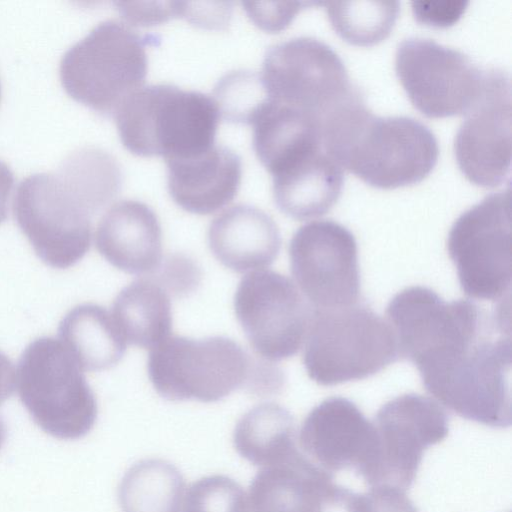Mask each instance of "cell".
Segmentation results:
<instances>
[{
    "mask_svg": "<svg viewBox=\"0 0 512 512\" xmlns=\"http://www.w3.org/2000/svg\"><path fill=\"white\" fill-rule=\"evenodd\" d=\"M304 342L306 372L322 386L373 376L400 358L391 325L358 303L313 308Z\"/></svg>",
    "mask_w": 512,
    "mask_h": 512,
    "instance_id": "5",
    "label": "cell"
},
{
    "mask_svg": "<svg viewBox=\"0 0 512 512\" xmlns=\"http://www.w3.org/2000/svg\"><path fill=\"white\" fill-rule=\"evenodd\" d=\"M111 165L80 150L52 173H35L19 184L15 220L36 255L48 266L67 269L88 252L92 218L119 192Z\"/></svg>",
    "mask_w": 512,
    "mask_h": 512,
    "instance_id": "1",
    "label": "cell"
},
{
    "mask_svg": "<svg viewBox=\"0 0 512 512\" xmlns=\"http://www.w3.org/2000/svg\"><path fill=\"white\" fill-rule=\"evenodd\" d=\"M95 245L107 262L128 274H153L163 260L157 215L136 200L119 201L106 211L96 229Z\"/></svg>",
    "mask_w": 512,
    "mask_h": 512,
    "instance_id": "18",
    "label": "cell"
},
{
    "mask_svg": "<svg viewBox=\"0 0 512 512\" xmlns=\"http://www.w3.org/2000/svg\"><path fill=\"white\" fill-rule=\"evenodd\" d=\"M16 383L12 361L0 351V406L11 397Z\"/></svg>",
    "mask_w": 512,
    "mask_h": 512,
    "instance_id": "37",
    "label": "cell"
},
{
    "mask_svg": "<svg viewBox=\"0 0 512 512\" xmlns=\"http://www.w3.org/2000/svg\"><path fill=\"white\" fill-rule=\"evenodd\" d=\"M318 2H242L249 18L262 30L278 32L285 29L303 8Z\"/></svg>",
    "mask_w": 512,
    "mask_h": 512,
    "instance_id": "31",
    "label": "cell"
},
{
    "mask_svg": "<svg viewBox=\"0 0 512 512\" xmlns=\"http://www.w3.org/2000/svg\"><path fill=\"white\" fill-rule=\"evenodd\" d=\"M185 481L179 470L162 459L131 466L118 489L122 512H181Z\"/></svg>",
    "mask_w": 512,
    "mask_h": 512,
    "instance_id": "27",
    "label": "cell"
},
{
    "mask_svg": "<svg viewBox=\"0 0 512 512\" xmlns=\"http://www.w3.org/2000/svg\"><path fill=\"white\" fill-rule=\"evenodd\" d=\"M447 249L468 297L510 299V190L490 193L464 211L449 231Z\"/></svg>",
    "mask_w": 512,
    "mask_h": 512,
    "instance_id": "11",
    "label": "cell"
},
{
    "mask_svg": "<svg viewBox=\"0 0 512 512\" xmlns=\"http://www.w3.org/2000/svg\"><path fill=\"white\" fill-rule=\"evenodd\" d=\"M208 244L216 259L237 273L270 266L281 249V235L274 220L263 210L238 204L213 219Z\"/></svg>",
    "mask_w": 512,
    "mask_h": 512,
    "instance_id": "20",
    "label": "cell"
},
{
    "mask_svg": "<svg viewBox=\"0 0 512 512\" xmlns=\"http://www.w3.org/2000/svg\"><path fill=\"white\" fill-rule=\"evenodd\" d=\"M0 96H1V86H0Z\"/></svg>",
    "mask_w": 512,
    "mask_h": 512,
    "instance_id": "39",
    "label": "cell"
},
{
    "mask_svg": "<svg viewBox=\"0 0 512 512\" xmlns=\"http://www.w3.org/2000/svg\"><path fill=\"white\" fill-rule=\"evenodd\" d=\"M367 494L370 512H419L405 491L373 487Z\"/></svg>",
    "mask_w": 512,
    "mask_h": 512,
    "instance_id": "35",
    "label": "cell"
},
{
    "mask_svg": "<svg viewBox=\"0 0 512 512\" xmlns=\"http://www.w3.org/2000/svg\"><path fill=\"white\" fill-rule=\"evenodd\" d=\"M312 309L291 279L267 269L246 274L234 295L236 318L255 353L266 361L297 354Z\"/></svg>",
    "mask_w": 512,
    "mask_h": 512,
    "instance_id": "14",
    "label": "cell"
},
{
    "mask_svg": "<svg viewBox=\"0 0 512 512\" xmlns=\"http://www.w3.org/2000/svg\"><path fill=\"white\" fill-rule=\"evenodd\" d=\"M322 141L342 168L383 189L420 182L439 156L437 138L427 125L408 116H377L363 96L323 122Z\"/></svg>",
    "mask_w": 512,
    "mask_h": 512,
    "instance_id": "2",
    "label": "cell"
},
{
    "mask_svg": "<svg viewBox=\"0 0 512 512\" xmlns=\"http://www.w3.org/2000/svg\"><path fill=\"white\" fill-rule=\"evenodd\" d=\"M299 442L309 459L325 471L351 468L360 475L372 456L375 429L355 403L330 397L306 416Z\"/></svg>",
    "mask_w": 512,
    "mask_h": 512,
    "instance_id": "17",
    "label": "cell"
},
{
    "mask_svg": "<svg viewBox=\"0 0 512 512\" xmlns=\"http://www.w3.org/2000/svg\"><path fill=\"white\" fill-rule=\"evenodd\" d=\"M260 76L269 99L316 116L321 126L336 109L361 94L338 53L310 36L271 46Z\"/></svg>",
    "mask_w": 512,
    "mask_h": 512,
    "instance_id": "10",
    "label": "cell"
},
{
    "mask_svg": "<svg viewBox=\"0 0 512 512\" xmlns=\"http://www.w3.org/2000/svg\"><path fill=\"white\" fill-rule=\"evenodd\" d=\"M334 30L349 43L370 46L391 32L400 10L399 1H326Z\"/></svg>",
    "mask_w": 512,
    "mask_h": 512,
    "instance_id": "28",
    "label": "cell"
},
{
    "mask_svg": "<svg viewBox=\"0 0 512 512\" xmlns=\"http://www.w3.org/2000/svg\"><path fill=\"white\" fill-rule=\"evenodd\" d=\"M123 146L142 156L186 158L215 145L220 119L214 99L170 84L141 87L114 115Z\"/></svg>",
    "mask_w": 512,
    "mask_h": 512,
    "instance_id": "3",
    "label": "cell"
},
{
    "mask_svg": "<svg viewBox=\"0 0 512 512\" xmlns=\"http://www.w3.org/2000/svg\"><path fill=\"white\" fill-rule=\"evenodd\" d=\"M123 18L133 25L151 26L180 16L179 2H115Z\"/></svg>",
    "mask_w": 512,
    "mask_h": 512,
    "instance_id": "33",
    "label": "cell"
},
{
    "mask_svg": "<svg viewBox=\"0 0 512 512\" xmlns=\"http://www.w3.org/2000/svg\"><path fill=\"white\" fill-rule=\"evenodd\" d=\"M511 120L510 76L488 69L483 93L465 114L454 139L457 164L476 185L510 182Z\"/></svg>",
    "mask_w": 512,
    "mask_h": 512,
    "instance_id": "16",
    "label": "cell"
},
{
    "mask_svg": "<svg viewBox=\"0 0 512 512\" xmlns=\"http://www.w3.org/2000/svg\"><path fill=\"white\" fill-rule=\"evenodd\" d=\"M6 426L3 419L0 417V449L2 448L6 439Z\"/></svg>",
    "mask_w": 512,
    "mask_h": 512,
    "instance_id": "38",
    "label": "cell"
},
{
    "mask_svg": "<svg viewBox=\"0 0 512 512\" xmlns=\"http://www.w3.org/2000/svg\"><path fill=\"white\" fill-rule=\"evenodd\" d=\"M333 482L329 473L296 449L289 456L264 466L251 481L249 512H319Z\"/></svg>",
    "mask_w": 512,
    "mask_h": 512,
    "instance_id": "21",
    "label": "cell"
},
{
    "mask_svg": "<svg viewBox=\"0 0 512 512\" xmlns=\"http://www.w3.org/2000/svg\"><path fill=\"white\" fill-rule=\"evenodd\" d=\"M111 315L128 344L153 349L170 337L171 300L153 278H141L124 287L113 302Z\"/></svg>",
    "mask_w": 512,
    "mask_h": 512,
    "instance_id": "24",
    "label": "cell"
},
{
    "mask_svg": "<svg viewBox=\"0 0 512 512\" xmlns=\"http://www.w3.org/2000/svg\"><path fill=\"white\" fill-rule=\"evenodd\" d=\"M253 364L246 351L227 337L170 336L151 349L147 371L162 398L210 403L247 387Z\"/></svg>",
    "mask_w": 512,
    "mask_h": 512,
    "instance_id": "9",
    "label": "cell"
},
{
    "mask_svg": "<svg viewBox=\"0 0 512 512\" xmlns=\"http://www.w3.org/2000/svg\"><path fill=\"white\" fill-rule=\"evenodd\" d=\"M468 1L412 2L415 19L421 23L447 27L453 25L465 12Z\"/></svg>",
    "mask_w": 512,
    "mask_h": 512,
    "instance_id": "34",
    "label": "cell"
},
{
    "mask_svg": "<svg viewBox=\"0 0 512 512\" xmlns=\"http://www.w3.org/2000/svg\"><path fill=\"white\" fill-rule=\"evenodd\" d=\"M399 356L422 371L461 352L494 320L469 300L444 301L433 290L413 286L397 293L387 306Z\"/></svg>",
    "mask_w": 512,
    "mask_h": 512,
    "instance_id": "8",
    "label": "cell"
},
{
    "mask_svg": "<svg viewBox=\"0 0 512 512\" xmlns=\"http://www.w3.org/2000/svg\"><path fill=\"white\" fill-rule=\"evenodd\" d=\"M213 94L220 118L236 124H252L268 100L260 73L247 70L224 75Z\"/></svg>",
    "mask_w": 512,
    "mask_h": 512,
    "instance_id": "29",
    "label": "cell"
},
{
    "mask_svg": "<svg viewBox=\"0 0 512 512\" xmlns=\"http://www.w3.org/2000/svg\"><path fill=\"white\" fill-rule=\"evenodd\" d=\"M251 125L253 149L272 176L324 149L316 116L269 98Z\"/></svg>",
    "mask_w": 512,
    "mask_h": 512,
    "instance_id": "22",
    "label": "cell"
},
{
    "mask_svg": "<svg viewBox=\"0 0 512 512\" xmlns=\"http://www.w3.org/2000/svg\"><path fill=\"white\" fill-rule=\"evenodd\" d=\"M233 443L238 454L253 465L280 462L298 449L294 418L279 404H259L239 419Z\"/></svg>",
    "mask_w": 512,
    "mask_h": 512,
    "instance_id": "26",
    "label": "cell"
},
{
    "mask_svg": "<svg viewBox=\"0 0 512 512\" xmlns=\"http://www.w3.org/2000/svg\"><path fill=\"white\" fill-rule=\"evenodd\" d=\"M372 456L360 473L373 487L405 491L415 480L423 452L449 432V419L434 399L409 393L385 403L374 422Z\"/></svg>",
    "mask_w": 512,
    "mask_h": 512,
    "instance_id": "12",
    "label": "cell"
},
{
    "mask_svg": "<svg viewBox=\"0 0 512 512\" xmlns=\"http://www.w3.org/2000/svg\"><path fill=\"white\" fill-rule=\"evenodd\" d=\"M153 274V279L177 295L193 290L200 279L199 269L194 262L183 256H172L164 264L161 262Z\"/></svg>",
    "mask_w": 512,
    "mask_h": 512,
    "instance_id": "32",
    "label": "cell"
},
{
    "mask_svg": "<svg viewBox=\"0 0 512 512\" xmlns=\"http://www.w3.org/2000/svg\"><path fill=\"white\" fill-rule=\"evenodd\" d=\"M159 41L140 35L127 24L106 20L63 55L59 74L66 93L105 117L143 87L147 76L146 46Z\"/></svg>",
    "mask_w": 512,
    "mask_h": 512,
    "instance_id": "4",
    "label": "cell"
},
{
    "mask_svg": "<svg viewBox=\"0 0 512 512\" xmlns=\"http://www.w3.org/2000/svg\"><path fill=\"white\" fill-rule=\"evenodd\" d=\"M181 512H249L243 488L225 475H212L192 483Z\"/></svg>",
    "mask_w": 512,
    "mask_h": 512,
    "instance_id": "30",
    "label": "cell"
},
{
    "mask_svg": "<svg viewBox=\"0 0 512 512\" xmlns=\"http://www.w3.org/2000/svg\"><path fill=\"white\" fill-rule=\"evenodd\" d=\"M196 8L190 2H180V16L191 23L205 28H223L229 23L232 3L227 2L224 7Z\"/></svg>",
    "mask_w": 512,
    "mask_h": 512,
    "instance_id": "36",
    "label": "cell"
},
{
    "mask_svg": "<svg viewBox=\"0 0 512 512\" xmlns=\"http://www.w3.org/2000/svg\"><path fill=\"white\" fill-rule=\"evenodd\" d=\"M167 186L174 202L187 212L214 213L236 196L242 175L241 158L223 145L186 158L166 160Z\"/></svg>",
    "mask_w": 512,
    "mask_h": 512,
    "instance_id": "19",
    "label": "cell"
},
{
    "mask_svg": "<svg viewBox=\"0 0 512 512\" xmlns=\"http://www.w3.org/2000/svg\"><path fill=\"white\" fill-rule=\"evenodd\" d=\"M292 276L315 309L358 303L360 274L354 235L333 220L301 226L289 244Z\"/></svg>",
    "mask_w": 512,
    "mask_h": 512,
    "instance_id": "15",
    "label": "cell"
},
{
    "mask_svg": "<svg viewBox=\"0 0 512 512\" xmlns=\"http://www.w3.org/2000/svg\"><path fill=\"white\" fill-rule=\"evenodd\" d=\"M510 321L495 324L450 365L422 380L425 389L462 418L494 428L512 423Z\"/></svg>",
    "mask_w": 512,
    "mask_h": 512,
    "instance_id": "7",
    "label": "cell"
},
{
    "mask_svg": "<svg viewBox=\"0 0 512 512\" xmlns=\"http://www.w3.org/2000/svg\"><path fill=\"white\" fill-rule=\"evenodd\" d=\"M396 74L412 104L433 118L466 114L487 78L467 54L432 39L409 37L395 54Z\"/></svg>",
    "mask_w": 512,
    "mask_h": 512,
    "instance_id": "13",
    "label": "cell"
},
{
    "mask_svg": "<svg viewBox=\"0 0 512 512\" xmlns=\"http://www.w3.org/2000/svg\"><path fill=\"white\" fill-rule=\"evenodd\" d=\"M58 337L83 371L109 369L126 351L111 312L93 303L72 308L59 323Z\"/></svg>",
    "mask_w": 512,
    "mask_h": 512,
    "instance_id": "25",
    "label": "cell"
},
{
    "mask_svg": "<svg viewBox=\"0 0 512 512\" xmlns=\"http://www.w3.org/2000/svg\"><path fill=\"white\" fill-rule=\"evenodd\" d=\"M272 177L275 204L296 220L328 212L339 199L344 184L343 168L324 149Z\"/></svg>",
    "mask_w": 512,
    "mask_h": 512,
    "instance_id": "23",
    "label": "cell"
},
{
    "mask_svg": "<svg viewBox=\"0 0 512 512\" xmlns=\"http://www.w3.org/2000/svg\"><path fill=\"white\" fill-rule=\"evenodd\" d=\"M17 386L23 406L45 433L75 440L93 428L98 414L95 395L59 339L43 336L27 345L18 362Z\"/></svg>",
    "mask_w": 512,
    "mask_h": 512,
    "instance_id": "6",
    "label": "cell"
}]
</instances>
